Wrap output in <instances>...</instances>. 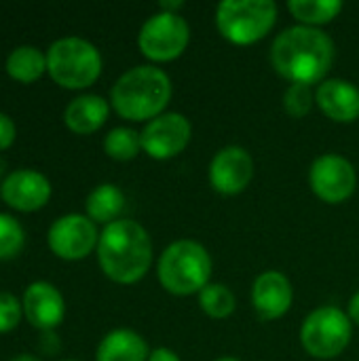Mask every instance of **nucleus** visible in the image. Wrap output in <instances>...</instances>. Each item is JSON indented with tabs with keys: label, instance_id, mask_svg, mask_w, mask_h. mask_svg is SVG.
Instances as JSON below:
<instances>
[{
	"label": "nucleus",
	"instance_id": "obj_15",
	"mask_svg": "<svg viewBox=\"0 0 359 361\" xmlns=\"http://www.w3.org/2000/svg\"><path fill=\"white\" fill-rule=\"evenodd\" d=\"M294 300V290L290 279L279 271H264L256 277L252 286V307L256 315L264 322L284 317Z\"/></svg>",
	"mask_w": 359,
	"mask_h": 361
},
{
	"label": "nucleus",
	"instance_id": "obj_1",
	"mask_svg": "<svg viewBox=\"0 0 359 361\" xmlns=\"http://www.w3.org/2000/svg\"><path fill=\"white\" fill-rule=\"evenodd\" d=\"M271 63L292 85L324 82L334 63V42L320 27L294 25L284 30L271 47Z\"/></svg>",
	"mask_w": 359,
	"mask_h": 361
},
{
	"label": "nucleus",
	"instance_id": "obj_28",
	"mask_svg": "<svg viewBox=\"0 0 359 361\" xmlns=\"http://www.w3.org/2000/svg\"><path fill=\"white\" fill-rule=\"evenodd\" d=\"M148 361H180V357H178L176 351H171V349H167V347H159V349L150 351Z\"/></svg>",
	"mask_w": 359,
	"mask_h": 361
},
{
	"label": "nucleus",
	"instance_id": "obj_20",
	"mask_svg": "<svg viewBox=\"0 0 359 361\" xmlns=\"http://www.w3.org/2000/svg\"><path fill=\"white\" fill-rule=\"evenodd\" d=\"M87 218L93 220L95 224H112L118 220L121 212L125 209V195L116 184H99L95 186L87 201H85Z\"/></svg>",
	"mask_w": 359,
	"mask_h": 361
},
{
	"label": "nucleus",
	"instance_id": "obj_34",
	"mask_svg": "<svg viewBox=\"0 0 359 361\" xmlns=\"http://www.w3.org/2000/svg\"><path fill=\"white\" fill-rule=\"evenodd\" d=\"M61 361H76V360H61Z\"/></svg>",
	"mask_w": 359,
	"mask_h": 361
},
{
	"label": "nucleus",
	"instance_id": "obj_19",
	"mask_svg": "<svg viewBox=\"0 0 359 361\" xmlns=\"http://www.w3.org/2000/svg\"><path fill=\"white\" fill-rule=\"evenodd\" d=\"M4 72L21 85H32L47 72V53L34 44H19L6 55Z\"/></svg>",
	"mask_w": 359,
	"mask_h": 361
},
{
	"label": "nucleus",
	"instance_id": "obj_17",
	"mask_svg": "<svg viewBox=\"0 0 359 361\" xmlns=\"http://www.w3.org/2000/svg\"><path fill=\"white\" fill-rule=\"evenodd\" d=\"M110 114V104L95 93H85L74 97L63 110L66 127L76 135H91L104 127Z\"/></svg>",
	"mask_w": 359,
	"mask_h": 361
},
{
	"label": "nucleus",
	"instance_id": "obj_33",
	"mask_svg": "<svg viewBox=\"0 0 359 361\" xmlns=\"http://www.w3.org/2000/svg\"><path fill=\"white\" fill-rule=\"evenodd\" d=\"M214 361H239V360H235V357H220V360H214Z\"/></svg>",
	"mask_w": 359,
	"mask_h": 361
},
{
	"label": "nucleus",
	"instance_id": "obj_3",
	"mask_svg": "<svg viewBox=\"0 0 359 361\" xmlns=\"http://www.w3.org/2000/svg\"><path fill=\"white\" fill-rule=\"evenodd\" d=\"M169 76L154 66H135L118 76L110 91V106L121 118L152 121L163 114L171 99Z\"/></svg>",
	"mask_w": 359,
	"mask_h": 361
},
{
	"label": "nucleus",
	"instance_id": "obj_25",
	"mask_svg": "<svg viewBox=\"0 0 359 361\" xmlns=\"http://www.w3.org/2000/svg\"><path fill=\"white\" fill-rule=\"evenodd\" d=\"M315 106V91L309 85H290L284 93V108L290 116L303 118L307 116Z\"/></svg>",
	"mask_w": 359,
	"mask_h": 361
},
{
	"label": "nucleus",
	"instance_id": "obj_11",
	"mask_svg": "<svg viewBox=\"0 0 359 361\" xmlns=\"http://www.w3.org/2000/svg\"><path fill=\"white\" fill-rule=\"evenodd\" d=\"M142 150L157 161H167L178 157L193 137L190 121L180 112H165L150 123L140 133Z\"/></svg>",
	"mask_w": 359,
	"mask_h": 361
},
{
	"label": "nucleus",
	"instance_id": "obj_5",
	"mask_svg": "<svg viewBox=\"0 0 359 361\" xmlns=\"http://www.w3.org/2000/svg\"><path fill=\"white\" fill-rule=\"evenodd\" d=\"M157 275L165 292L174 296L199 294L205 286H209V277H212L209 252L201 243L190 239L174 241L161 254L157 264Z\"/></svg>",
	"mask_w": 359,
	"mask_h": 361
},
{
	"label": "nucleus",
	"instance_id": "obj_2",
	"mask_svg": "<svg viewBox=\"0 0 359 361\" xmlns=\"http://www.w3.org/2000/svg\"><path fill=\"white\" fill-rule=\"evenodd\" d=\"M95 252L102 273L121 286L138 283L152 264V239L133 220H116L104 226Z\"/></svg>",
	"mask_w": 359,
	"mask_h": 361
},
{
	"label": "nucleus",
	"instance_id": "obj_9",
	"mask_svg": "<svg viewBox=\"0 0 359 361\" xmlns=\"http://www.w3.org/2000/svg\"><path fill=\"white\" fill-rule=\"evenodd\" d=\"M49 250L68 262L85 260L93 250H97L99 233L93 220L83 214H66L57 218L47 233Z\"/></svg>",
	"mask_w": 359,
	"mask_h": 361
},
{
	"label": "nucleus",
	"instance_id": "obj_14",
	"mask_svg": "<svg viewBox=\"0 0 359 361\" xmlns=\"http://www.w3.org/2000/svg\"><path fill=\"white\" fill-rule=\"evenodd\" d=\"M23 317L40 332H53L66 317V300L49 281H34L21 296Z\"/></svg>",
	"mask_w": 359,
	"mask_h": 361
},
{
	"label": "nucleus",
	"instance_id": "obj_10",
	"mask_svg": "<svg viewBox=\"0 0 359 361\" xmlns=\"http://www.w3.org/2000/svg\"><path fill=\"white\" fill-rule=\"evenodd\" d=\"M309 184L317 199L330 205H339L353 197L358 188V173L345 157L322 154L311 165Z\"/></svg>",
	"mask_w": 359,
	"mask_h": 361
},
{
	"label": "nucleus",
	"instance_id": "obj_31",
	"mask_svg": "<svg viewBox=\"0 0 359 361\" xmlns=\"http://www.w3.org/2000/svg\"><path fill=\"white\" fill-rule=\"evenodd\" d=\"M11 361H42L40 357H36V355H28V353H19V355H15Z\"/></svg>",
	"mask_w": 359,
	"mask_h": 361
},
{
	"label": "nucleus",
	"instance_id": "obj_4",
	"mask_svg": "<svg viewBox=\"0 0 359 361\" xmlns=\"http://www.w3.org/2000/svg\"><path fill=\"white\" fill-rule=\"evenodd\" d=\"M102 68V53L87 38L63 36L47 49V74L61 89L80 91L95 85Z\"/></svg>",
	"mask_w": 359,
	"mask_h": 361
},
{
	"label": "nucleus",
	"instance_id": "obj_16",
	"mask_svg": "<svg viewBox=\"0 0 359 361\" xmlns=\"http://www.w3.org/2000/svg\"><path fill=\"white\" fill-rule=\"evenodd\" d=\"M315 104L334 123L359 118V89L345 78H328L315 89Z\"/></svg>",
	"mask_w": 359,
	"mask_h": 361
},
{
	"label": "nucleus",
	"instance_id": "obj_18",
	"mask_svg": "<svg viewBox=\"0 0 359 361\" xmlns=\"http://www.w3.org/2000/svg\"><path fill=\"white\" fill-rule=\"evenodd\" d=\"M150 351L146 341L127 328L108 332L97 345L95 361H148Z\"/></svg>",
	"mask_w": 359,
	"mask_h": 361
},
{
	"label": "nucleus",
	"instance_id": "obj_23",
	"mask_svg": "<svg viewBox=\"0 0 359 361\" xmlns=\"http://www.w3.org/2000/svg\"><path fill=\"white\" fill-rule=\"evenodd\" d=\"M104 152L114 161H131L142 152V137L129 127H114L104 137Z\"/></svg>",
	"mask_w": 359,
	"mask_h": 361
},
{
	"label": "nucleus",
	"instance_id": "obj_6",
	"mask_svg": "<svg viewBox=\"0 0 359 361\" xmlns=\"http://www.w3.org/2000/svg\"><path fill=\"white\" fill-rule=\"evenodd\" d=\"M277 21L271 0H224L216 8V27L233 44L248 47L262 40Z\"/></svg>",
	"mask_w": 359,
	"mask_h": 361
},
{
	"label": "nucleus",
	"instance_id": "obj_8",
	"mask_svg": "<svg viewBox=\"0 0 359 361\" xmlns=\"http://www.w3.org/2000/svg\"><path fill=\"white\" fill-rule=\"evenodd\" d=\"M190 42V27L178 13H157L148 17L138 34V47L144 57L165 63L178 59Z\"/></svg>",
	"mask_w": 359,
	"mask_h": 361
},
{
	"label": "nucleus",
	"instance_id": "obj_22",
	"mask_svg": "<svg viewBox=\"0 0 359 361\" xmlns=\"http://www.w3.org/2000/svg\"><path fill=\"white\" fill-rule=\"evenodd\" d=\"M199 307L212 319H226L235 313V294L222 283H209L199 292Z\"/></svg>",
	"mask_w": 359,
	"mask_h": 361
},
{
	"label": "nucleus",
	"instance_id": "obj_7",
	"mask_svg": "<svg viewBox=\"0 0 359 361\" xmlns=\"http://www.w3.org/2000/svg\"><path fill=\"white\" fill-rule=\"evenodd\" d=\"M353 324L336 307L315 309L300 328V345L315 360H334L351 343Z\"/></svg>",
	"mask_w": 359,
	"mask_h": 361
},
{
	"label": "nucleus",
	"instance_id": "obj_30",
	"mask_svg": "<svg viewBox=\"0 0 359 361\" xmlns=\"http://www.w3.org/2000/svg\"><path fill=\"white\" fill-rule=\"evenodd\" d=\"M184 6V2H161V8L165 11V13H178V8H182Z\"/></svg>",
	"mask_w": 359,
	"mask_h": 361
},
{
	"label": "nucleus",
	"instance_id": "obj_26",
	"mask_svg": "<svg viewBox=\"0 0 359 361\" xmlns=\"http://www.w3.org/2000/svg\"><path fill=\"white\" fill-rule=\"evenodd\" d=\"M21 319H23L21 300L8 292H0V334L15 330Z\"/></svg>",
	"mask_w": 359,
	"mask_h": 361
},
{
	"label": "nucleus",
	"instance_id": "obj_12",
	"mask_svg": "<svg viewBox=\"0 0 359 361\" xmlns=\"http://www.w3.org/2000/svg\"><path fill=\"white\" fill-rule=\"evenodd\" d=\"M51 192L53 188H51L49 178L36 169H25V167L6 173L0 184L2 201L11 209L23 212V214L42 209L49 203Z\"/></svg>",
	"mask_w": 359,
	"mask_h": 361
},
{
	"label": "nucleus",
	"instance_id": "obj_24",
	"mask_svg": "<svg viewBox=\"0 0 359 361\" xmlns=\"http://www.w3.org/2000/svg\"><path fill=\"white\" fill-rule=\"evenodd\" d=\"M25 245V231L11 214H0V260H11L21 254Z\"/></svg>",
	"mask_w": 359,
	"mask_h": 361
},
{
	"label": "nucleus",
	"instance_id": "obj_21",
	"mask_svg": "<svg viewBox=\"0 0 359 361\" xmlns=\"http://www.w3.org/2000/svg\"><path fill=\"white\" fill-rule=\"evenodd\" d=\"M288 11L294 15V19L300 21V25L317 27L336 19L339 13L343 11V2L339 0H290Z\"/></svg>",
	"mask_w": 359,
	"mask_h": 361
},
{
	"label": "nucleus",
	"instance_id": "obj_32",
	"mask_svg": "<svg viewBox=\"0 0 359 361\" xmlns=\"http://www.w3.org/2000/svg\"><path fill=\"white\" fill-rule=\"evenodd\" d=\"M4 169H6V161L0 157V176H4Z\"/></svg>",
	"mask_w": 359,
	"mask_h": 361
},
{
	"label": "nucleus",
	"instance_id": "obj_27",
	"mask_svg": "<svg viewBox=\"0 0 359 361\" xmlns=\"http://www.w3.org/2000/svg\"><path fill=\"white\" fill-rule=\"evenodd\" d=\"M17 140V127L6 112H0V152L8 150Z\"/></svg>",
	"mask_w": 359,
	"mask_h": 361
},
{
	"label": "nucleus",
	"instance_id": "obj_13",
	"mask_svg": "<svg viewBox=\"0 0 359 361\" xmlns=\"http://www.w3.org/2000/svg\"><path fill=\"white\" fill-rule=\"evenodd\" d=\"M254 178V159L241 146H226L209 163V182L216 192L235 197L243 192Z\"/></svg>",
	"mask_w": 359,
	"mask_h": 361
},
{
	"label": "nucleus",
	"instance_id": "obj_29",
	"mask_svg": "<svg viewBox=\"0 0 359 361\" xmlns=\"http://www.w3.org/2000/svg\"><path fill=\"white\" fill-rule=\"evenodd\" d=\"M349 319H351V324H358L359 326V292L349 300Z\"/></svg>",
	"mask_w": 359,
	"mask_h": 361
}]
</instances>
